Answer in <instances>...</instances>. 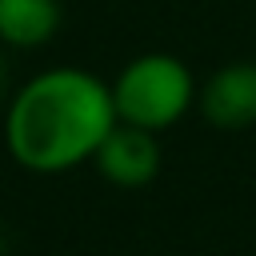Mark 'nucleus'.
Instances as JSON below:
<instances>
[{
    "label": "nucleus",
    "instance_id": "6e6552de",
    "mask_svg": "<svg viewBox=\"0 0 256 256\" xmlns=\"http://www.w3.org/2000/svg\"><path fill=\"white\" fill-rule=\"evenodd\" d=\"M0 256H4V232H0Z\"/></svg>",
    "mask_w": 256,
    "mask_h": 256
},
{
    "label": "nucleus",
    "instance_id": "39448f33",
    "mask_svg": "<svg viewBox=\"0 0 256 256\" xmlns=\"http://www.w3.org/2000/svg\"><path fill=\"white\" fill-rule=\"evenodd\" d=\"M60 0H0V44L8 52H36L60 32Z\"/></svg>",
    "mask_w": 256,
    "mask_h": 256
},
{
    "label": "nucleus",
    "instance_id": "7ed1b4c3",
    "mask_svg": "<svg viewBox=\"0 0 256 256\" xmlns=\"http://www.w3.org/2000/svg\"><path fill=\"white\" fill-rule=\"evenodd\" d=\"M200 116L220 132H244L256 124V60L220 64L196 92Z\"/></svg>",
    "mask_w": 256,
    "mask_h": 256
},
{
    "label": "nucleus",
    "instance_id": "423d86ee",
    "mask_svg": "<svg viewBox=\"0 0 256 256\" xmlns=\"http://www.w3.org/2000/svg\"><path fill=\"white\" fill-rule=\"evenodd\" d=\"M16 88H12V64H8V48L0 44V104H8V96H12Z\"/></svg>",
    "mask_w": 256,
    "mask_h": 256
},
{
    "label": "nucleus",
    "instance_id": "f03ea898",
    "mask_svg": "<svg viewBox=\"0 0 256 256\" xmlns=\"http://www.w3.org/2000/svg\"><path fill=\"white\" fill-rule=\"evenodd\" d=\"M108 84H112L116 120L132 128H148L156 136L164 128H176L196 108V92H200L192 68L172 52H140Z\"/></svg>",
    "mask_w": 256,
    "mask_h": 256
},
{
    "label": "nucleus",
    "instance_id": "f257e3e1",
    "mask_svg": "<svg viewBox=\"0 0 256 256\" xmlns=\"http://www.w3.org/2000/svg\"><path fill=\"white\" fill-rule=\"evenodd\" d=\"M112 128V84L76 64H56L16 84L0 120L4 152L36 176H60L92 164Z\"/></svg>",
    "mask_w": 256,
    "mask_h": 256
},
{
    "label": "nucleus",
    "instance_id": "20e7f679",
    "mask_svg": "<svg viewBox=\"0 0 256 256\" xmlns=\"http://www.w3.org/2000/svg\"><path fill=\"white\" fill-rule=\"evenodd\" d=\"M160 164H164V152H160L156 132L120 124V120L92 156V168L112 188H144L160 176Z\"/></svg>",
    "mask_w": 256,
    "mask_h": 256
},
{
    "label": "nucleus",
    "instance_id": "0eeeda50",
    "mask_svg": "<svg viewBox=\"0 0 256 256\" xmlns=\"http://www.w3.org/2000/svg\"><path fill=\"white\" fill-rule=\"evenodd\" d=\"M4 156H8V152H4V136H0V160H4Z\"/></svg>",
    "mask_w": 256,
    "mask_h": 256
}]
</instances>
